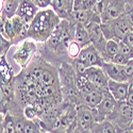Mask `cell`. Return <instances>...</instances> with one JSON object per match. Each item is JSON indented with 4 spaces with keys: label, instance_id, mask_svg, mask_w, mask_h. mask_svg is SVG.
<instances>
[{
    "label": "cell",
    "instance_id": "obj_12",
    "mask_svg": "<svg viewBox=\"0 0 133 133\" xmlns=\"http://www.w3.org/2000/svg\"><path fill=\"white\" fill-rule=\"evenodd\" d=\"M101 68L103 69L109 80H114V81H119V82L128 81V78L125 74L124 66L114 64L112 62H104Z\"/></svg>",
    "mask_w": 133,
    "mask_h": 133
},
{
    "label": "cell",
    "instance_id": "obj_13",
    "mask_svg": "<svg viewBox=\"0 0 133 133\" xmlns=\"http://www.w3.org/2000/svg\"><path fill=\"white\" fill-rule=\"evenodd\" d=\"M108 90L115 98L116 101H124L126 100V98L130 92V83L128 81L119 82L114 80H109Z\"/></svg>",
    "mask_w": 133,
    "mask_h": 133
},
{
    "label": "cell",
    "instance_id": "obj_19",
    "mask_svg": "<svg viewBox=\"0 0 133 133\" xmlns=\"http://www.w3.org/2000/svg\"><path fill=\"white\" fill-rule=\"evenodd\" d=\"M91 133H118L115 126L110 120H103L96 123L91 130Z\"/></svg>",
    "mask_w": 133,
    "mask_h": 133
},
{
    "label": "cell",
    "instance_id": "obj_29",
    "mask_svg": "<svg viewBox=\"0 0 133 133\" xmlns=\"http://www.w3.org/2000/svg\"><path fill=\"white\" fill-rule=\"evenodd\" d=\"M51 1H52V0H41V6H39V9L49 8L50 4H51Z\"/></svg>",
    "mask_w": 133,
    "mask_h": 133
},
{
    "label": "cell",
    "instance_id": "obj_17",
    "mask_svg": "<svg viewBox=\"0 0 133 133\" xmlns=\"http://www.w3.org/2000/svg\"><path fill=\"white\" fill-rule=\"evenodd\" d=\"M119 52V41L117 39H108L105 44L104 51L102 52L101 57L104 62H110L114 55Z\"/></svg>",
    "mask_w": 133,
    "mask_h": 133
},
{
    "label": "cell",
    "instance_id": "obj_18",
    "mask_svg": "<svg viewBox=\"0 0 133 133\" xmlns=\"http://www.w3.org/2000/svg\"><path fill=\"white\" fill-rule=\"evenodd\" d=\"M1 133H17L15 117L10 112L1 115Z\"/></svg>",
    "mask_w": 133,
    "mask_h": 133
},
{
    "label": "cell",
    "instance_id": "obj_8",
    "mask_svg": "<svg viewBox=\"0 0 133 133\" xmlns=\"http://www.w3.org/2000/svg\"><path fill=\"white\" fill-rule=\"evenodd\" d=\"M87 29V32L90 34L91 41H92V45L99 51V53L102 54L105 48V44L108 39L105 38L102 29H101V23L98 21H92L87 26H85Z\"/></svg>",
    "mask_w": 133,
    "mask_h": 133
},
{
    "label": "cell",
    "instance_id": "obj_14",
    "mask_svg": "<svg viewBox=\"0 0 133 133\" xmlns=\"http://www.w3.org/2000/svg\"><path fill=\"white\" fill-rule=\"evenodd\" d=\"M74 2L75 0H52L50 6L61 19H69L74 11Z\"/></svg>",
    "mask_w": 133,
    "mask_h": 133
},
{
    "label": "cell",
    "instance_id": "obj_33",
    "mask_svg": "<svg viewBox=\"0 0 133 133\" xmlns=\"http://www.w3.org/2000/svg\"><path fill=\"white\" fill-rule=\"evenodd\" d=\"M127 1V3H132L133 4V0H126Z\"/></svg>",
    "mask_w": 133,
    "mask_h": 133
},
{
    "label": "cell",
    "instance_id": "obj_34",
    "mask_svg": "<svg viewBox=\"0 0 133 133\" xmlns=\"http://www.w3.org/2000/svg\"><path fill=\"white\" fill-rule=\"evenodd\" d=\"M42 133H51V132H42Z\"/></svg>",
    "mask_w": 133,
    "mask_h": 133
},
{
    "label": "cell",
    "instance_id": "obj_23",
    "mask_svg": "<svg viewBox=\"0 0 133 133\" xmlns=\"http://www.w3.org/2000/svg\"><path fill=\"white\" fill-rule=\"evenodd\" d=\"M38 110L35 107V104H28L24 108V115L27 119L35 120L38 117Z\"/></svg>",
    "mask_w": 133,
    "mask_h": 133
},
{
    "label": "cell",
    "instance_id": "obj_6",
    "mask_svg": "<svg viewBox=\"0 0 133 133\" xmlns=\"http://www.w3.org/2000/svg\"><path fill=\"white\" fill-rule=\"evenodd\" d=\"M76 60L80 62L83 66H85L86 68L102 67V65L104 63V60L102 59L101 54L99 53V51L93 45L83 48L79 54V57Z\"/></svg>",
    "mask_w": 133,
    "mask_h": 133
},
{
    "label": "cell",
    "instance_id": "obj_11",
    "mask_svg": "<svg viewBox=\"0 0 133 133\" xmlns=\"http://www.w3.org/2000/svg\"><path fill=\"white\" fill-rule=\"evenodd\" d=\"M39 10L41 9L33 2V0H19L16 15L24 19L25 23L30 24Z\"/></svg>",
    "mask_w": 133,
    "mask_h": 133
},
{
    "label": "cell",
    "instance_id": "obj_30",
    "mask_svg": "<svg viewBox=\"0 0 133 133\" xmlns=\"http://www.w3.org/2000/svg\"><path fill=\"white\" fill-rule=\"evenodd\" d=\"M126 102L128 104H130L131 107H133V92H129V94L126 98Z\"/></svg>",
    "mask_w": 133,
    "mask_h": 133
},
{
    "label": "cell",
    "instance_id": "obj_24",
    "mask_svg": "<svg viewBox=\"0 0 133 133\" xmlns=\"http://www.w3.org/2000/svg\"><path fill=\"white\" fill-rule=\"evenodd\" d=\"M12 46V42L5 38L4 36H1L0 38V58H6V54Z\"/></svg>",
    "mask_w": 133,
    "mask_h": 133
},
{
    "label": "cell",
    "instance_id": "obj_32",
    "mask_svg": "<svg viewBox=\"0 0 133 133\" xmlns=\"http://www.w3.org/2000/svg\"><path fill=\"white\" fill-rule=\"evenodd\" d=\"M119 133H133V130H125V131H121Z\"/></svg>",
    "mask_w": 133,
    "mask_h": 133
},
{
    "label": "cell",
    "instance_id": "obj_16",
    "mask_svg": "<svg viewBox=\"0 0 133 133\" xmlns=\"http://www.w3.org/2000/svg\"><path fill=\"white\" fill-rule=\"evenodd\" d=\"M75 41L79 44L82 49L92 45L90 34H88L87 29L85 26L76 25V27H75Z\"/></svg>",
    "mask_w": 133,
    "mask_h": 133
},
{
    "label": "cell",
    "instance_id": "obj_7",
    "mask_svg": "<svg viewBox=\"0 0 133 133\" xmlns=\"http://www.w3.org/2000/svg\"><path fill=\"white\" fill-rule=\"evenodd\" d=\"M77 127L82 133H91L96 120L92 113V109L84 104L77 105Z\"/></svg>",
    "mask_w": 133,
    "mask_h": 133
},
{
    "label": "cell",
    "instance_id": "obj_3",
    "mask_svg": "<svg viewBox=\"0 0 133 133\" xmlns=\"http://www.w3.org/2000/svg\"><path fill=\"white\" fill-rule=\"evenodd\" d=\"M101 29L107 39H117L121 41L128 33L133 31L132 26L127 18L121 15L116 19L101 23Z\"/></svg>",
    "mask_w": 133,
    "mask_h": 133
},
{
    "label": "cell",
    "instance_id": "obj_2",
    "mask_svg": "<svg viewBox=\"0 0 133 133\" xmlns=\"http://www.w3.org/2000/svg\"><path fill=\"white\" fill-rule=\"evenodd\" d=\"M108 120L115 126L118 133L129 130L133 123V107L128 104L126 100L117 101L114 112L108 117Z\"/></svg>",
    "mask_w": 133,
    "mask_h": 133
},
{
    "label": "cell",
    "instance_id": "obj_9",
    "mask_svg": "<svg viewBox=\"0 0 133 133\" xmlns=\"http://www.w3.org/2000/svg\"><path fill=\"white\" fill-rule=\"evenodd\" d=\"M86 78L90 80L98 90L108 91L109 79L101 67H90L84 72Z\"/></svg>",
    "mask_w": 133,
    "mask_h": 133
},
{
    "label": "cell",
    "instance_id": "obj_26",
    "mask_svg": "<svg viewBox=\"0 0 133 133\" xmlns=\"http://www.w3.org/2000/svg\"><path fill=\"white\" fill-rule=\"evenodd\" d=\"M130 61V59L128 57H126L125 54L118 52L116 55H114V57L112 58V60H111L110 62H112L114 64H117V65H121V66H125L128 62Z\"/></svg>",
    "mask_w": 133,
    "mask_h": 133
},
{
    "label": "cell",
    "instance_id": "obj_21",
    "mask_svg": "<svg viewBox=\"0 0 133 133\" xmlns=\"http://www.w3.org/2000/svg\"><path fill=\"white\" fill-rule=\"evenodd\" d=\"M42 132L43 131L41 130V127L36 119L32 120L26 118L24 125V133H42Z\"/></svg>",
    "mask_w": 133,
    "mask_h": 133
},
{
    "label": "cell",
    "instance_id": "obj_20",
    "mask_svg": "<svg viewBox=\"0 0 133 133\" xmlns=\"http://www.w3.org/2000/svg\"><path fill=\"white\" fill-rule=\"evenodd\" d=\"M19 0H1V13H4L9 18L16 15Z\"/></svg>",
    "mask_w": 133,
    "mask_h": 133
},
{
    "label": "cell",
    "instance_id": "obj_4",
    "mask_svg": "<svg viewBox=\"0 0 133 133\" xmlns=\"http://www.w3.org/2000/svg\"><path fill=\"white\" fill-rule=\"evenodd\" d=\"M37 52L38 46L35 41L28 38L18 45L17 50L13 54V60L21 69H25L33 61V59L36 57Z\"/></svg>",
    "mask_w": 133,
    "mask_h": 133
},
{
    "label": "cell",
    "instance_id": "obj_5",
    "mask_svg": "<svg viewBox=\"0 0 133 133\" xmlns=\"http://www.w3.org/2000/svg\"><path fill=\"white\" fill-rule=\"evenodd\" d=\"M116 104H117V101L112 96V94L109 92V90L105 91L101 102L99 103L97 107L92 109V113L94 115L96 123H100V121L107 120L108 117L114 112Z\"/></svg>",
    "mask_w": 133,
    "mask_h": 133
},
{
    "label": "cell",
    "instance_id": "obj_22",
    "mask_svg": "<svg viewBox=\"0 0 133 133\" xmlns=\"http://www.w3.org/2000/svg\"><path fill=\"white\" fill-rule=\"evenodd\" d=\"M81 50H82V48L80 47V45H79L78 43H77L76 41L71 42L69 45H68V47H67V54H68L69 59L71 61L75 60V59H77V58L79 57Z\"/></svg>",
    "mask_w": 133,
    "mask_h": 133
},
{
    "label": "cell",
    "instance_id": "obj_10",
    "mask_svg": "<svg viewBox=\"0 0 133 133\" xmlns=\"http://www.w3.org/2000/svg\"><path fill=\"white\" fill-rule=\"evenodd\" d=\"M126 4V0H111L104 12L101 14V23L113 20L121 16L125 12Z\"/></svg>",
    "mask_w": 133,
    "mask_h": 133
},
{
    "label": "cell",
    "instance_id": "obj_27",
    "mask_svg": "<svg viewBox=\"0 0 133 133\" xmlns=\"http://www.w3.org/2000/svg\"><path fill=\"white\" fill-rule=\"evenodd\" d=\"M127 20L130 23V25L132 26L133 28V4L132 3H127L126 4V8H125V12L123 14Z\"/></svg>",
    "mask_w": 133,
    "mask_h": 133
},
{
    "label": "cell",
    "instance_id": "obj_31",
    "mask_svg": "<svg viewBox=\"0 0 133 133\" xmlns=\"http://www.w3.org/2000/svg\"><path fill=\"white\" fill-rule=\"evenodd\" d=\"M72 133H82V132H81V131H80V130H79V128H78V127H76V128H75V130H74V132H72Z\"/></svg>",
    "mask_w": 133,
    "mask_h": 133
},
{
    "label": "cell",
    "instance_id": "obj_15",
    "mask_svg": "<svg viewBox=\"0 0 133 133\" xmlns=\"http://www.w3.org/2000/svg\"><path fill=\"white\" fill-rule=\"evenodd\" d=\"M104 92L105 91L95 90V91L88 93V94L81 95L80 96V100H79V105L80 104H84V105L91 108V109L97 107L99 103L101 102L102 99H103Z\"/></svg>",
    "mask_w": 133,
    "mask_h": 133
},
{
    "label": "cell",
    "instance_id": "obj_28",
    "mask_svg": "<svg viewBox=\"0 0 133 133\" xmlns=\"http://www.w3.org/2000/svg\"><path fill=\"white\" fill-rule=\"evenodd\" d=\"M124 69H125V74L128 78V82L130 80L133 79V59L130 60L125 66H124Z\"/></svg>",
    "mask_w": 133,
    "mask_h": 133
},
{
    "label": "cell",
    "instance_id": "obj_25",
    "mask_svg": "<svg viewBox=\"0 0 133 133\" xmlns=\"http://www.w3.org/2000/svg\"><path fill=\"white\" fill-rule=\"evenodd\" d=\"M119 52L125 54L130 60L133 59V48H131L124 41H119Z\"/></svg>",
    "mask_w": 133,
    "mask_h": 133
},
{
    "label": "cell",
    "instance_id": "obj_1",
    "mask_svg": "<svg viewBox=\"0 0 133 133\" xmlns=\"http://www.w3.org/2000/svg\"><path fill=\"white\" fill-rule=\"evenodd\" d=\"M61 17L52 8L41 9L29 24L28 37L37 43H45L61 23Z\"/></svg>",
    "mask_w": 133,
    "mask_h": 133
}]
</instances>
